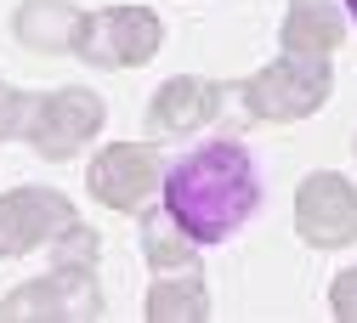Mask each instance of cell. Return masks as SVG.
Segmentation results:
<instances>
[{
  "mask_svg": "<svg viewBox=\"0 0 357 323\" xmlns=\"http://www.w3.org/2000/svg\"><path fill=\"white\" fill-rule=\"evenodd\" d=\"M79 6H68V0H23L17 17H12V34L17 45H29V52L52 57V52H74L79 40Z\"/></svg>",
  "mask_w": 357,
  "mask_h": 323,
  "instance_id": "cell-11",
  "label": "cell"
},
{
  "mask_svg": "<svg viewBox=\"0 0 357 323\" xmlns=\"http://www.w3.org/2000/svg\"><path fill=\"white\" fill-rule=\"evenodd\" d=\"M329 312L340 323H357V266L335 272V284H329Z\"/></svg>",
  "mask_w": 357,
  "mask_h": 323,
  "instance_id": "cell-16",
  "label": "cell"
},
{
  "mask_svg": "<svg viewBox=\"0 0 357 323\" xmlns=\"http://www.w3.org/2000/svg\"><path fill=\"white\" fill-rule=\"evenodd\" d=\"M40 97L34 91H17L0 80V142H12V136H29V119H34Z\"/></svg>",
  "mask_w": 357,
  "mask_h": 323,
  "instance_id": "cell-15",
  "label": "cell"
},
{
  "mask_svg": "<svg viewBox=\"0 0 357 323\" xmlns=\"http://www.w3.org/2000/svg\"><path fill=\"white\" fill-rule=\"evenodd\" d=\"M165 188V165L148 142H108L85 165V193L119 216H142Z\"/></svg>",
  "mask_w": 357,
  "mask_h": 323,
  "instance_id": "cell-5",
  "label": "cell"
},
{
  "mask_svg": "<svg viewBox=\"0 0 357 323\" xmlns=\"http://www.w3.org/2000/svg\"><path fill=\"white\" fill-rule=\"evenodd\" d=\"M221 108H227V85L221 80H204V74H176L153 91L148 103V125L159 136H188V130H204Z\"/></svg>",
  "mask_w": 357,
  "mask_h": 323,
  "instance_id": "cell-9",
  "label": "cell"
},
{
  "mask_svg": "<svg viewBox=\"0 0 357 323\" xmlns=\"http://www.w3.org/2000/svg\"><path fill=\"white\" fill-rule=\"evenodd\" d=\"M97 250H102V239L74 216L63 233L52 239V266H85V272H97Z\"/></svg>",
  "mask_w": 357,
  "mask_h": 323,
  "instance_id": "cell-14",
  "label": "cell"
},
{
  "mask_svg": "<svg viewBox=\"0 0 357 323\" xmlns=\"http://www.w3.org/2000/svg\"><path fill=\"white\" fill-rule=\"evenodd\" d=\"M329 91H335L329 57H284V63L255 68L238 85V97H244L250 119H261V125H301L329 103Z\"/></svg>",
  "mask_w": 357,
  "mask_h": 323,
  "instance_id": "cell-2",
  "label": "cell"
},
{
  "mask_svg": "<svg viewBox=\"0 0 357 323\" xmlns=\"http://www.w3.org/2000/svg\"><path fill=\"white\" fill-rule=\"evenodd\" d=\"M102 125H108V103L97 97V91L57 85V91L40 97V108H34V119H29V148H34L40 159L63 165V159H74V153L91 148L97 136H102Z\"/></svg>",
  "mask_w": 357,
  "mask_h": 323,
  "instance_id": "cell-4",
  "label": "cell"
},
{
  "mask_svg": "<svg viewBox=\"0 0 357 323\" xmlns=\"http://www.w3.org/2000/svg\"><path fill=\"white\" fill-rule=\"evenodd\" d=\"M0 317L6 323H85V317H102V290H97V272L85 266H52L40 278L17 284L6 301H0Z\"/></svg>",
  "mask_w": 357,
  "mask_h": 323,
  "instance_id": "cell-6",
  "label": "cell"
},
{
  "mask_svg": "<svg viewBox=\"0 0 357 323\" xmlns=\"http://www.w3.org/2000/svg\"><path fill=\"white\" fill-rule=\"evenodd\" d=\"M68 221H74V199L57 188H34L29 181V188L0 193V261L52 244Z\"/></svg>",
  "mask_w": 357,
  "mask_h": 323,
  "instance_id": "cell-8",
  "label": "cell"
},
{
  "mask_svg": "<svg viewBox=\"0 0 357 323\" xmlns=\"http://www.w3.org/2000/svg\"><path fill=\"white\" fill-rule=\"evenodd\" d=\"M351 148H357V142H351Z\"/></svg>",
  "mask_w": 357,
  "mask_h": 323,
  "instance_id": "cell-18",
  "label": "cell"
},
{
  "mask_svg": "<svg viewBox=\"0 0 357 323\" xmlns=\"http://www.w3.org/2000/svg\"><path fill=\"white\" fill-rule=\"evenodd\" d=\"M148 317L153 323H204L210 317V290H204V272L193 266H170L148 284Z\"/></svg>",
  "mask_w": 357,
  "mask_h": 323,
  "instance_id": "cell-12",
  "label": "cell"
},
{
  "mask_svg": "<svg viewBox=\"0 0 357 323\" xmlns=\"http://www.w3.org/2000/svg\"><path fill=\"white\" fill-rule=\"evenodd\" d=\"M340 6H346V12H351V17H357V0H340Z\"/></svg>",
  "mask_w": 357,
  "mask_h": 323,
  "instance_id": "cell-17",
  "label": "cell"
},
{
  "mask_svg": "<svg viewBox=\"0 0 357 323\" xmlns=\"http://www.w3.org/2000/svg\"><path fill=\"white\" fill-rule=\"evenodd\" d=\"M142 255H148L153 272H170V266H193L199 244H193L165 210H142Z\"/></svg>",
  "mask_w": 357,
  "mask_h": 323,
  "instance_id": "cell-13",
  "label": "cell"
},
{
  "mask_svg": "<svg viewBox=\"0 0 357 323\" xmlns=\"http://www.w3.org/2000/svg\"><path fill=\"white\" fill-rule=\"evenodd\" d=\"M165 45V23L153 6H108V12H85L74 57L91 68H137Z\"/></svg>",
  "mask_w": 357,
  "mask_h": 323,
  "instance_id": "cell-3",
  "label": "cell"
},
{
  "mask_svg": "<svg viewBox=\"0 0 357 323\" xmlns=\"http://www.w3.org/2000/svg\"><path fill=\"white\" fill-rule=\"evenodd\" d=\"M165 216L182 227L193 244H221L255 216L261 204V170L244 142L215 136V142L182 153L165 170Z\"/></svg>",
  "mask_w": 357,
  "mask_h": 323,
  "instance_id": "cell-1",
  "label": "cell"
},
{
  "mask_svg": "<svg viewBox=\"0 0 357 323\" xmlns=\"http://www.w3.org/2000/svg\"><path fill=\"white\" fill-rule=\"evenodd\" d=\"M295 233L312 250L357 244V188L340 170H312L295 188Z\"/></svg>",
  "mask_w": 357,
  "mask_h": 323,
  "instance_id": "cell-7",
  "label": "cell"
},
{
  "mask_svg": "<svg viewBox=\"0 0 357 323\" xmlns=\"http://www.w3.org/2000/svg\"><path fill=\"white\" fill-rule=\"evenodd\" d=\"M346 40L340 0H289L284 12V57H335Z\"/></svg>",
  "mask_w": 357,
  "mask_h": 323,
  "instance_id": "cell-10",
  "label": "cell"
}]
</instances>
